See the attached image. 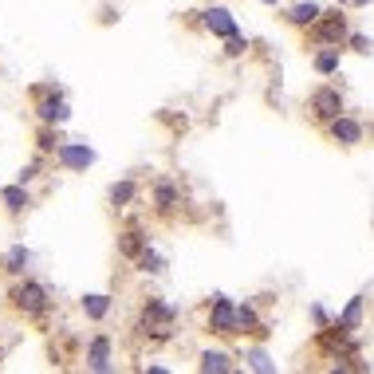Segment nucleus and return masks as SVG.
<instances>
[{
	"mask_svg": "<svg viewBox=\"0 0 374 374\" xmlns=\"http://www.w3.org/2000/svg\"><path fill=\"white\" fill-rule=\"evenodd\" d=\"M0 201H4V209H8V213H24V209L32 205V197H28V189H24V181L4 186V189H0Z\"/></svg>",
	"mask_w": 374,
	"mask_h": 374,
	"instance_id": "obj_11",
	"label": "nucleus"
},
{
	"mask_svg": "<svg viewBox=\"0 0 374 374\" xmlns=\"http://www.w3.org/2000/svg\"><path fill=\"white\" fill-rule=\"evenodd\" d=\"M201 24H205L213 36H221V39H228V36H236V16L228 8H221V4H213V8H205L201 12Z\"/></svg>",
	"mask_w": 374,
	"mask_h": 374,
	"instance_id": "obj_6",
	"label": "nucleus"
},
{
	"mask_svg": "<svg viewBox=\"0 0 374 374\" xmlns=\"http://www.w3.org/2000/svg\"><path fill=\"white\" fill-rule=\"evenodd\" d=\"M359 323H363V295H354L351 304H347L343 311H339V319H335V327H339L343 335H351Z\"/></svg>",
	"mask_w": 374,
	"mask_h": 374,
	"instance_id": "obj_12",
	"label": "nucleus"
},
{
	"mask_svg": "<svg viewBox=\"0 0 374 374\" xmlns=\"http://www.w3.org/2000/svg\"><path fill=\"white\" fill-rule=\"evenodd\" d=\"M331 138L339 146H359V142H363V122H354V118H347V115L331 118Z\"/></svg>",
	"mask_w": 374,
	"mask_h": 374,
	"instance_id": "obj_7",
	"label": "nucleus"
},
{
	"mask_svg": "<svg viewBox=\"0 0 374 374\" xmlns=\"http://www.w3.org/2000/svg\"><path fill=\"white\" fill-rule=\"evenodd\" d=\"M118 248H122V256H130V260H138V252L146 248V236L138 233V228H130V233L122 236V240H118Z\"/></svg>",
	"mask_w": 374,
	"mask_h": 374,
	"instance_id": "obj_23",
	"label": "nucleus"
},
{
	"mask_svg": "<svg viewBox=\"0 0 374 374\" xmlns=\"http://www.w3.org/2000/svg\"><path fill=\"white\" fill-rule=\"evenodd\" d=\"M311 110H315V118L331 122V118L343 115V95H339L335 87H319V91L311 95Z\"/></svg>",
	"mask_w": 374,
	"mask_h": 374,
	"instance_id": "obj_5",
	"label": "nucleus"
},
{
	"mask_svg": "<svg viewBox=\"0 0 374 374\" xmlns=\"http://www.w3.org/2000/svg\"><path fill=\"white\" fill-rule=\"evenodd\" d=\"M245 363H248V370H256V374H276V363H272V354H268L264 347L245 351Z\"/></svg>",
	"mask_w": 374,
	"mask_h": 374,
	"instance_id": "obj_16",
	"label": "nucleus"
},
{
	"mask_svg": "<svg viewBox=\"0 0 374 374\" xmlns=\"http://www.w3.org/2000/svg\"><path fill=\"white\" fill-rule=\"evenodd\" d=\"M174 307H169V304H162V299H150V304H146V323H174Z\"/></svg>",
	"mask_w": 374,
	"mask_h": 374,
	"instance_id": "obj_21",
	"label": "nucleus"
},
{
	"mask_svg": "<svg viewBox=\"0 0 374 374\" xmlns=\"http://www.w3.org/2000/svg\"><path fill=\"white\" fill-rule=\"evenodd\" d=\"M343 39H347V16H343V12H335V16H319V44L339 48Z\"/></svg>",
	"mask_w": 374,
	"mask_h": 374,
	"instance_id": "obj_8",
	"label": "nucleus"
},
{
	"mask_svg": "<svg viewBox=\"0 0 374 374\" xmlns=\"http://www.w3.org/2000/svg\"><path fill=\"white\" fill-rule=\"evenodd\" d=\"M138 268H142V272H150V276H157V272H166V260H162V256L146 245L142 252H138Z\"/></svg>",
	"mask_w": 374,
	"mask_h": 374,
	"instance_id": "obj_22",
	"label": "nucleus"
},
{
	"mask_svg": "<svg viewBox=\"0 0 374 374\" xmlns=\"http://www.w3.org/2000/svg\"><path fill=\"white\" fill-rule=\"evenodd\" d=\"M339 4H347V0H339Z\"/></svg>",
	"mask_w": 374,
	"mask_h": 374,
	"instance_id": "obj_31",
	"label": "nucleus"
},
{
	"mask_svg": "<svg viewBox=\"0 0 374 374\" xmlns=\"http://www.w3.org/2000/svg\"><path fill=\"white\" fill-rule=\"evenodd\" d=\"M39 150H44V154L59 150V138H56V130H51V122H44V130H39Z\"/></svg>",
	"mask_w": 374,
	"mask_h": 374,
	"instance_id": "obj_24",
	"label": "nucleus"
},
{
	"mask_svg": "<svg viewBox=\"0 0 374 374\" xmlns=\"http://www.w3.org/2000/svg\"><path fill=\"white\" fill-rule=\"evenodd\" d=\"M56 162L63 169H87V166H95V150L87 142H59Z\"/></svg>",
	"mask_w": 374,
	"mask_h": 374,
	"instance_id": "obj_3",
	"label": "nucleus"
},
{
	"mask_svg": "<svg viewBox=\"0 0 374 374\" xmlns=\"http://www.w3.org/2000/svg\"><path fill=\"white\" fill-rule=\"evenodd\" d=\"M236 323H240V331L268 335L264 327H260V319H256V307H252V304H236Z\"/></svg>",
	"mask_w": 374,
	"mask_h": 374,
	"instance_id": "obj_20",
	"label": "nucleus"
},
{
	"mask_svg": "<svg viewBox=\"0 0 374 374\" xmlns=\"http://www.w3.org/2000/svg\"><path fill=\"white\" fill-rule=\"evenodd\" d=\"M12 299H16V307L24 315H44V311H48V288L36 284V280L20 284L16 292H12Z\"/></svg>",
	"mask_w": 374,
	"mask_h": 374,
	"instance_id": "obj_2",
	"label": "nucleus"
},
{
	"mask_svg": "<svg viewBox=\"0 0 374 374\" xmlns=\"http://www.w3.org/2000/svg\"><path fill=\"white\" fill-rule=\"evenodd\" d=\"M36 174H39V162H28V166L20 169V177H16V181H32Z\"/></svg>",
	"mask_w": 374,
	"mask_h": 374,
	"instance_id": "obj_27",
	"label": "nucleus"
},
{
	"mask_svg": "<svg viewBox=\"0 0 374 374\" xmlns=\"http://www.w3.org/2000/svg\"><path fill=\"white\" fill-rule=\"evenodd\" d=\"M36 115H39V122H51V127H59V122H67V118H71V107H67V98L59 95V91H48V95L39 98Z\"/></svg>",
	"mask_w": 374,
	"mask_h": 374,
	"instance_id": "obj_4",
	"label": "nucleus"
},
{
	"mask_svg": "<svg viewBox=\"0 0 374 374\" xmlns=\"http://www.w3.org/2000/svg\"><path fill=\"white\" fill-rule=\"evenodd\" d=\"M28 260H32L28 248H24V245H12L8 256H4V272H8V276H20L24 268H28Z\"/></svg>",
	"mask_w": 374,
	"mask_h": 374,
	"instance_id": "obj_17",
	"label": "nucleus"
},
{
	"mask_svg": "<svg viewBox=\"0 0 374 374\" xmlns=\"http://www.w3.org/2000/svg\"><path fill=\"white\" fill-rule=\"evenodd\" d=\"M351 48H354V51H363V56H366V51H370L374 44H370V36H363V32H354V36H351Z\"/></svg>",
	"mask_w": 374,
	"mask_h": 374,
	"instance_id": "obj_26",
	"label": "nucleus"
},
{
	"mask_svg": "<svg viewBox=\"0 0 374 374\" xmlns=\"http://www.w3.org/2000/svg\"><path fill=\"white\" fill-rule=\"evenodd\" d=\"M201 370L205 374H228L233 370V359L225 351H201Z\"/></svg>",
	"mask_w": 374,
	"mask_h": 374,
	"instance_id": "obj_14",
	"label": "nucleus"
},
{
	"mask_svg": "<svg viewBox=\"0 0 374 374\" xmlns=\"http://www.w3.org/2000/svg\"><path fill=\"white\" fill-rule=\"evenodd\" d=\"M319 16H323V8H319L315 0H304V4H295V8L288 12V20H292L295 28H315V24H319Z\"/></svg>",
	"mask_w": 374,
	"mask_h": 374,
	"instance_id": "obj_10",
	"label": "nucleus"
},
{
	"mask_svg": "<svg viewBox=\"0 0 374 374\" xmlns=\"http://www.w3.org/2000/svg\"><path fill=\"white\" fill-rule=\"evenodd\" d=\"M107 311H110V295L107 292L83 295V315H87V319H107Z\"/></svg>",
	"mask_w": 374,
	"mask_h": 374,
	"instance_id": "obj_13",
	"label": "nucleus"
},
{
	"mask_svg": "<svg viewBox=\"0 0 374 374\" xmlns=\"http://www.w3.org/2000/svg\"><path fill=\"white\" fill-rule=\"evenodd\" d=\"M107 197H110V205H115V209H127L130 201H134V181H130V177H127V181H115Z\"/></svg>",
	"mask_w": 374,
	"mask_h": 374,
	"instance_id": "obj_19",
	"label": "nucleus"
},
{
	"mask_svg": "<svg viewBox=\"0 0 374 374\" xmlns=\"http://www.w3.org/2000/svg\"><path fill=\"white\" fill-rule=\"evenodd\" d=\"M339 48H331V44H323V51H315V71H319V75H335V71H339Z\"/></svg>",
	"mask_w": 374,
	"mask_h": 374,
	"instance_id": "obj_15",
	"label": "nucleus"
},
{
	"mask_svg": "<svg viewBox=\"0 0 374 374\" xmlns=\"http://www.w3.org/2000/svg\"><path fill=\"white\" fill-rule=\"evenodd\" d=\"M209 327L217 335H240V323H236V304L228 295H217L213 307H209Z\"/></svg>",
	"mask_w": 374,
	"mask_h": 374,
	"instance_id": "obj_1",
	"label": "nucleus"
},
{
	"mask_svg": "<svg viewBox=\"0 0 374 374\" xmlns=\"http://www.w3.org/2000/svg\"><path fill=\"white\" fill-rule=\"evenodd\" d=\"M260 4H268V8H276V4H280V0H260Z\"/></svg>",
	"mask_w": 374,
	"mask_h": 374,
	"instance_id": "obj_29",
	"label": "nucleus"
},
{
	"mask_svg": "<svg viewBox=\"0 0 374 374\" xmlns=\"http://www.w3.org/2000/svg\"><path fill=\"white\" fill-rule=\"evenodd\" d=\"M245 48H248V39L240 36V32H236V36H228V39H225V56H228V59L245 56Z\"/></svg>",
	"mask_w": 374,
	"mask_h": 374,
	"instance_id": "obj_25",
	"label": "nucleus"
},
{
	"mask_svg": "<svg viewBox=\"0 0 374 374\" xmlns=\"http://www.w3.org/2000/svg\"><path fill=\"white\" fill-rule=\"evenodd\" d=\"M351 4H370V0H351Z\"/></svg>",
	"mask_w": 374,
	"mask_h": 374,
	"instance_id": "obj_30",
	"label": "nucleus"
},
{
	"mask_svg": "<svg viewBox=\"0 0 374 374\" xmlns=\"http://www.w3.org/2000/svg\"><path fill=\"white\" fill-rule=\"evenodd\" d=\"M181 201V193H177V186H169V181H157L154 186V205L162 209V213H169V209Z\"/></svg>",
	"mask_w": 374,
	"mask_h": 374,
	"instance_id": "obj_18",
	"label": "nucleus"
},
{
	"mask_svg": "<svg viewBox=\"0 0 374 374\" xmlns=\"http://www.w3.org/2000/svg\"><path fill=\"white\" fill-rule=\"evenodd\" d=\"M311 319H315V327H327V311H323V307H311Z\"/></svg>",
	"mask_w": 374,
	"mask_h": 374,
	"instance_id": "obj_28",
	"label": "nucleus"
},
{
	"mask_svg": "<svg viewBox=\"0 0 374 374\" xmlns=\"http://www.w3.org/2000/svg\"><path fill=\"white\" fill-rule=\"evenodd\" d=\"M87 366L95 374H107L110 370V339L107 335H95L91 339V347H87Z\"/></svg>",
	"mask_w": 374,
	"mask_h": 374,
	"instance_id": "obj_9",
	"label": "nucleus"
}]
</instances>
